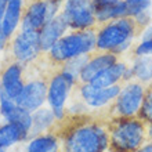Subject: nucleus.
<instances>
[{"label":"nucleus","mask_w":152,"mask_h":152,"mask_svg":"<svg viewBox=\"0 0 152 152\" xmlns=\"http://www.w3.org/2000/svg\"><path fill=\"white\" fill-rule=\"evenodd\" d=\"M147 134H148V137H149V138H151V140H152V123L149 124V127L147 129Z\"/></svg>","instance_id":"obj_30"},{"label":"nucleus","mask_w":152,"mask_h":152,"mask_svg":"<svg viewBox=\"0 0 152 152\" xmlns=\"http://www.w3.org/2000/svg\"><path fill=\"white\" fill-rule=\"evenodd\" d=\"M25 10V0H10L7 3V8L1 20V29L8 39H11L17 33V29L21 24L22 14Z\"/></svg>","instance_id":"obj_16"},{"label":"nucleus","mask_w":152,"mask_h":152,"mask_svg":"<svg viewBox=\"0 0 152 152\" xmlns=\"http://www.w3.org/2000/svg\"><path fill=\"white\" fill-rule=\"evenodd\" d=\"M90 57H91V54H83V56H77V57H75V58H71V60L66 61V62L61 66V69H62L64 72L69 73V75L79 83L80 72L83 71L84 65L87 64V61L90 60Z\"/></svg>","instance_id":"obj_22"},{"label":"nucleus","mask_w":152,"mask_h":152,"mask_svg":"<svg viewBox=\"0 0 152 152\" xmlns=\"http://www.w3.org/2000/svg\"><path fill=\"white\" fill-rule=\"evenodd\" d=\"M7 1H10V0H7Z\"/></svg>","instance_id":"obj_34"},{"label":"nucleus","mask_w":152,"mask_h":152,"mask_svg":"<svg viewBox=\"0 0 152 152\" xmlns=\"http://www.w3.org/2000/svg\"><path fill=\"white\" fill-rule=\"evenodd\" d=\"M8 42H10V39L6 36V33L3 32V29H1V25H0V53H3L4 50L7 48Z\"/></svg>","instance_id":"obj_27"},{"label":"nucleus","mask_w":152,"mask_h":152,"mask_svg":"<svg viewBox=\"0 0 152 152\" xmlns=\"http://www.w3.org/2000/svg\"><path fill=\"white\" fill-rule=\"evenodd\" d=\"M25 152H61V138L56 133H44L29 138Z\"/></svg>","instance_id":"obj_19"},{"label":"nucleus","mask_w":152,"mask_h":152,"mask_svg":"<svg viewBox=\"0 0 152 152\" xmlns=\"http://www.w3.org/2000/svg\"><path fill=\"white\" fill-rule=\"evenodd\" d=\"M132 69L137 82H149L152 79V57H134Z\"/></svg>","instance_id":"obj_21"},{"label":"nucleus","mask_w":152,"mask_h":152,"mask_svg":"<svg viewBox=\"0 0 152 152\" xmlns=\"http://www.w3.org/2000/svg\"><path fill=\"white\" fill-rule=\"evenodd\" d=\"M105 152H112V151H111V149H109V148H108V149H107V151H105Z\"/></svg>","instance_id":"obj_32"},{"label":"nucleus","mask_w":152,"mask_h":152,"mask_svg":"<svg viewBox=\"0 0 152 152\" xmlns=\"http://www.w3.org/2000/svg\"><path fill=\"white\" fill-rule=\"evenodd\" d=\"M96 43L97 28L84 29V31H69L44 54L54 68L60 69L71 58L96 53Z\"/></svg>","instance_id":"obj_3"},{"label":"nucleus","mask_w":152,"mask_h":152,"mask_svg":"<svg viewBox=\"0 0 152 152\" xmlns=\"http://www.w3.org/2000/svg\"><path fill=\"white\" fill-rule=\"evenodd\" d=\"M138 31L140 29L132 17H122L98 25L96 51H109L120 57L130 50Z\"/></svg>","instance_id":"obj_2"},{"label":"nucleus","mask_w":152,"mask_h":152,"mask_svg":"<svg viewBox=\"0 0 152 152\" xmlns=\"http://www.w3.org/2000/svg\"><path fill=\"white\" fill-rule=\"evenodd\" d=\"M127 66L129 65L126 62L119 60L112 66H109L101 73H98L90 83L93 86H96V87H109V86H113V84H119L123 82V76Z\"/></svg>","instance_id":"obj_18"},{"label":"nucleus","mask_w":152,"mask_h":152,"mask_svg":"<svg viewBox=\"0 0 152 152\" xmlns=\"http://www.w3.org/2000/svg\"><path fill=\"white\" fill-rule=\"evenodd\" d=\"M61 138V152H105L109 148L107 119H90L84 116H68L56 126Z\"/></svg>","instance_id":"obj_1"},{"label":"nucleus","mask_w":152,"mask_h":152,"mask_svg":"<svg viewBox=\"0 0 152 152\" xmlns=\"http://www.w3.org/2000/svg\"><path fill=\"white\" fill-rule=\"evenodd\" d=\"M97 26L109 21L127 17L124 0H94Z\"/></svg>","instance_id":"obj_15"},{"label":"nucleus","mask_w":152,"mask_h":152,"mask_svg":"<svg viewBox=\"0 0 152 152\" xmlns=\"http://www.w3.org/2000/svg\"><path fill=\"white\" fill-rule=\"evenodd\" d=\"M57 126V120L54 118L51 108L48 107H42V108L36 109L35 112H32V126L29 130V138H33L44 133H53Z\"/></svg>","instance_id":"obj_17"},{"label":"nucleus","mask_w":152,"mask_h":152,"mask_svg":"<svg viewBox=\"0 0 152 152\" xmlns=\"http://www.w3.org/2000/svg\"><path fill=\"white\" fill-rule=\"evenodd\" d=\"M76 82L69 73L62 69H57L48 79L47 88V102L51 109L65 108L72 90L76 87Z\"/></svg>","instance_id":"obj_9"},{"label":"nucleus","mask_w":152,"mask_h":152,"mask_svg":"<svg viewBox=\"0 0 152 152\" xmlns=\"http://www.w3.org/2000/svg\"><path fill=\"white\" fill-rule=\"evenodd\" d=\"M7 0H0V24H1V20H3L6 8H7Z\"/></svg>","instance_id":"obj_28"},{"label":"nucleus","mask_w":152,"mask_h":152,"mask_svg":"<svg viewBox=\"0 0 152 152\" xmlns=\"http://www.w3.org/2000/svg\"><path fill=\"white\" fill-rule=\"evenodd\" d=\"M137 118H140L144 123H152V87H149L145 91L144 100H142V104H141Z\"/></svg>","instance_id":"obj_23"},{"label":"nucleus","mask_w":152,"mask_h":152,"mask_svg":"<svg viewBox=\"0 0 152 152\" xmlns=\"http://www.w3.org/2000/svg\"><path fill=\"white\" fill-rule=\"evenodd\" d=\"M60 1H64V0H60Z\"/></svg>","instance_id":"obj_33"},{"label":"nucleus","mask_w":152,"mask_h":152,"mask_svg":"<svg viewBox=\"0 0 152 152\" xmlns=\"http://www.w3.org/2000/svg\"><path fill=\"white\" fill-rule=\"evenodd\" d=\"M136 152H152V141L148 144H142Z\"/></svg>","instance_id":"obj_29"},{"label":"nucleus","mask_w":152,"mask_h":152,"mask_svg":"<svg viewBox=\"0 0 152 152\" xmlns=\"http://www.w3.org/2000/svg\"><path fill=\"white\" fill-rule=\"evenodd\" d=\"M69 32L68 22L65 21V18L62 17V14L56 15L53 20L47 21L46 25L40 29L39 32V39H40V47L42 51L47 53L54 44L61 39V37L66 35Z\"/></svg>","instance_id":"obj_14"},{"label":"nucleus","mask_w":152,"mask_h":152,"mask_svg":"<svg viewBox=\"0 0 152 152\" xmlns=\"http://www.w3.org/2000/svg\"><path fill=\"white\" fill-rule=\"evenodd\" d=\"M107 124L112 152H136L144 144L147 126L140 118H111Z\"/></svg>","instance_id":"obj_4"},{"label":"nucleus","mask_w":152,"mask_h":152,"mask_svg":"<svg viewBox=\"0 0 152 152\" xmlns=\"http://www.w3.org/2000/svg\"><path fill=\"white\" fill-rule=\"evenodd\" d=\"M0 152H7V151L6 149H0Z\"/></svg>","instance_id":"obj_31"},{"label":"nucleus","mask_w":152,"mask_h":152,"mask_svg":"<svg viewBox=\"0 0 152 152\" xmlns=\"http://www.w3.org/2000/svg\"><path fill=\"white\" fill-rule=\"evenodd\" d=\"M28 141V133L10 122H4L0 124V149H6L14 147L15 144Z\"/></svg>","instance_id":"obj_20"},{"label":"nucleus","mask_w":152,"mask_h":152,"mask_svg":"<svg viewBox=\"0 0 152 152\" xmlns=\"http://www.w3.org/2000/svg\"><path fill=\"white\" fill-rule=\"evenodd\" d=\"M61 14L68 22L69 31L97 28L94 0H64Z\"/></svg>","instance_id":"obj_7"},{"label":"nucleus","mask_w":152,"mask_h":152,"mask_svg":"<svg viewBox=\"0 0 152 152\" xmlns=\"http://www.w3.org/2000/svg\"><path fill=\"white\" fill-rule=\"evenodd\" d=\"M32 68L33 76L29 77L25 72V84L24 88L18 97H17L15 102L20 105L21 108H24L28 112H35L36 109L42 108L44 102L47 101V88H48V79L50 77H44L46 72L37 65V61L29 64Z\"/></svg>","instance_id":"obj_5"},{"label":"nucleus","mask_w":152,"mask_h":152,"mask_svg":"<svg viewBox=\"0 0 152 152\" xmlns=\"http://www.w3.org/2000/svg\"><path fill=\"white\" fill-rule=\"evenodd\" d=\"M119 61V57L115 56L113 53L109 51H96L93 53L90 60L87 61V64L84 65L83 71L80 72L79 76V83H90L98 73L105 71L107 68L112 66L115 62Z\"/></svg>","instance_id":"obj_13"},{"label":"nucleus","mask_w":152,"mask_h":152,"mask_svg":"<svg viewBox=\"0 0 152 152\" xmlns=\"http://www.w3.org/2000/svg\"><path fill=\"white\" fill-rule=\"evenodd\" d=\"M133 51L134 57H152V39H142Z\"/></svg>","instance_id":"obj_25"},{"label":"nucleus","mask_w":152,"mask_h":152,"mask_svg":"<svg viewBox=\"0 0 152 152\" xmlns=\"http://www.w3.org/2000/svg\"><path fill=\"white\" fill-rule=\"evenodd\" d=\"M25 84V65L10 61L0 72V91L7 97L17 100Z\"/></svg>","instance_id":"obj_11"},{"label":"nucleus","mask_w":152,"mask_h":152,"mask_svg":"<svg viewBox=\"0 0 152 152\" xmlns=\"http://www.w3.org/2000/svg\"><path fill=\"white\" fill-rule=\"evenodd\" d=\"M144 83L137 82V80H130L123 83L120 88L119 96L116 100L109 105V118H134L138 115V111L141 108L142 100L145 96Z\"/></svg>","instance_id":"obj_6"},{"label":"nucleus","mask_w":152,"mask_h":152,"mask_svg":"<svg viewBox=\"0 0 152 152\" xmlns=\"http://www.w3.org/2000/svg\"><path fill=\"white\" fill-rule=\"evenodd\" d=\"M8 48H10L11 60L25 66L35 62L43 54L40 47L39 32H28V31L17 32L12 36L11 43L8 44Z\"/></svg>","instance_id":"obj_8"},{"label":"nucleus","mask_w":152,"mask_h":152,"mask_svg":"<svg viewBox=\"0 0 152 152\" xmlns=\"http://www.w3.org/2000/svg\"><path fill=\"white\" fill-rule=\"evenodd\" d=\"M124 3H126L127 17H132V18H134L145 10H149L151 7V0H124Z\"/></svg>","instance_id":"obj_24"},{"label":"nucleus","mask_w":152,"mask_h":152,"mask_svg":"<svg viewBox=\"0 0 152 152\" xmlns=\"http://www.w3.org/2000/svg\"><path fill=\"white\" fill-rule=\"evenodd\" d=\"M76 88L80 98L88 108L101 109L109 107L116 100V97L120 93L122 84H113L109 87H96L91 83H82L76 84Z\"/></svg>","instance_id":"obj_10"},{"label":"nucleus","mask_w":152,"mask_h":152,"mask_svg":"<svg viewBox=\"0 0 152 152\" xmlns=\"http://www.w3.org/2000/svg\"><path fill=\"white\" fill-rule=\"evenodd\" d=\"M48 21L47 0H31L25 6L22 20L20 24V31L28 32H40Z\"/></svg>","instance_id":"obj_12"},{"label":"nucleus","mask_w":152,"mask_h":152,"mask_svg":"<svg viewBox=\"0 0 152 152\" xmlns=\"http://www.w3.org/2000/svg\"><path fill=\"white\" fill-rule=\"evenodd\" d=\"M134 21H136L138 29H144L149 25V21H151V10H145L141 14L134 17Z\"/></svg>","instance_id":"obj_26"}]
</instances>
